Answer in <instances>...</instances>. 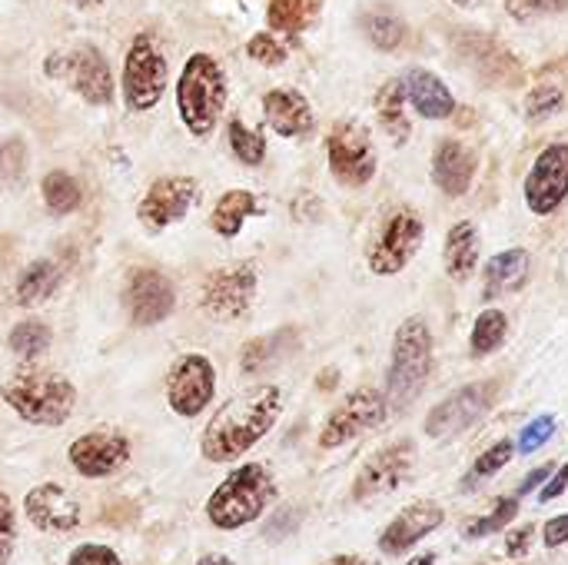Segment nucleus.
<instances>
[{"label": "nucleus", "mask_w": 568, "mask_h": 565, "mask_svg": "<svg viewBox=\"0 0 568 565\" xmlns=\"http://www.w3.org/2000/svg\"><path fill=\"white\" fill-rule=\"evenodd\" d=\"M47 73L50 77H67L70 87L87 103H110V97H113L110 67H106V60L93 47H80V50H70L63 57H50L47 60Z\"/></svg>", "instance_id": "obj_18"}, {"label": "nucleus", "mask_w": 568, "mask_h": 565, "mask_svg": "<svg viewBox=\"0 0 568 565\" xmlns=\"http://www.w3.org/2000/svg\"><path fill=\"white\" fill-rule=\"evenodd\" d=\"M506 336H509V320H506V313H503V310H483V313L476 316V323H473L469 350H473L476 360H483V356L496 353V350L506 343Z\"/></svg>", "instance_id": "obj_31"}, {"label": "nucleus", "mask_w": 568, "mask_h": 565, "mask_svg": "<svg viewBox=\"0 0 568 565\" xmlns=\"http://www.w3.org/2000/svg\"><path fill=\"white\" fill-rule=\"evenodd\" d=\"M196 565H236V563H233L230 556H223V553H206V556H203Z\"/></svg>", "instance_id": "obj_51"}, {"label": "nucleus", "mask_w": 568, "mask_h": 565, "mask_svg": "<svg viewBox=\"0 0 568 565\" xmlns=\"http://www.w3.org/2000/svg\"><path fill=\"white\" fill-rule=\"evenodd\" d=\"M226 137H230V150H233V157H236L240 163H246V167H260V163L266 160V140H263V133L250 130L240 117H233V120H230Z\"/></svg>", "instance_id": "obj_34"}, {"label": "nucleus", "mask_w": 568, "mask_h": 565, "mask_svg": "<svg viewBox=\"0 0 568 565\" xmlns=\"http://www.w3.org/2000/svg\"><path fill=\"white\" fill-rule=\"evenodd\" d=\"M226 107V77L206 53H193L176 80V110L193 137L213 133Z\"/></svg>", "instance_id": "obj_5"}, {"label": "nucleus", "mask_w": 568, "mask_h": 565, "mask_svg": "<svg viewBox=\"0 0 568 565\" xmlns=\"http://www.w3.org/2000/svg\"><path fill=\"white\" fill-rule=\"evenodd\" d=\"M256 213H260V203H256V196H253L250 190H226V193L216 200V206H213L210 226H213V233H220L223 240H233V236H240L243 223H246L250 216H256Z\"/></svg>", "instance_id": "obj_27"}, {"label": "nucleus", "mask_w": 568, "mask_h": 565, "mask_svg": "<svg viewBox=\"0 0 568 565\" xmlns=\"http://www.w3.org/2000/svg\"><path fill=\"white\" fill-rule=\"evenodd\" d=\"M70 3H77V7H93V3H100V0H70Z\"/></svg>", "instance_id": "obj_53"}, {"label": "nucleus", "mask_w": 568, "mask_h": 565, "mask_svg": "<svg viewBox=\"0 0 568 565\" xmlns=\"http://www.w3.org/2000/svg\"><path fill=\"white\" fill-rule=\"evenodd\" d=\"M413 463H416V443L413 440H396V443L376 450L356 473L353 500L366 503V500H376L383 493L399 490L403 480L413 473Z\"/></svg>", "instance_id": "obj_16"}, {"label": "nucleus", "mask_w": 568, "mask_h": 565, "mask_svg": "<svg viewBox=\"0 0 568 565\" xmlns=\"http://www.w3.org/2000/svg\"><path fill=\"white\" fill-rule=\"evenodd\" d=\"M40 196H43L47 210L57 213V216H67L83 203V190L67 170H50L43 176V183H40Z\"/></svg>", "instance_id": "obj_30"}, {"label": "nucleus", "mask_w": 568, "mask_h": 565, "mask_svg": "<svg viewBox=\"0 0 568 565\" xmlns=\"http://www.w3.org/2000/svg\"><path fill=\"white\" fill-rule=\"evenodd\" d=\"M67 565H123L120 553L103 546V543H80L70 556Z\"/></svg>", "instance_id": "obj_40"}, {"label": "nucleus", "mask_w": 568, "mask_h": 565, "mask_svg": "<svg viewBox=\"0 0 568 565\" xmlns=\"http://www.w3.org/2000/svg\"><path fill=\"white\" fill-rule=\"evenodd\" d=\"M513 456H516V443H513V440H499V443H493L483 456H476V463H473L469 476L463 480V490H473V486H479L483 480H493L503 466H509V463H513Z\"/></svg>", "instance_id": "obj_35"}, {"label": "nucleus", "mask_w": 568, "mask_h": 565, "mask_svg": "<svg viewBox=\"0 0 568 565\" xmlns=\"http://www.w3.org/2000/svg\"><path fill=\"white\" fill-rule=\"evenodd\" d=\"M562 103H566V97H562V90H559V87H552V83L536 87V90L529 93V100H526V117H529V120L552 117L556 110H562Z\"/></svg>", "instance_id": "obj_38"}, {"label": "nucleus", "mask_w": 568, "mask_h": 565, "mask_svg": "<svg viewBox=\"0 0 568 565\" xmlns=\"http://www.w3.org/2000/svg\"><path fill=\"white\" fill-rule=\"evenodd\" d=\"M320 565H379V563L363 559V556H333V559H326V563H320Z\"/></svg>", "instance_id": "obj_50"}, {"label": "nucleus", "mask_w": 568, "mask_h": 565, "mask_svg": "<svg viewBox=\"0 0 568 565\" xmlns=\"http://www.w3.org/2000/svg\"><path fill=\"white\" fill-rule=\"evenodd\" d=\"M423 236H426L423 216L416 210H409V206H396L386 216L379 236L369 246V256H366L369 270L376 276H396V273H403L409 266V260L419 253Z\"/></svg>", "instance_id": "obj_9"}, {"label": "nucleus", "mask_w": 568, "mask_h": 565, "mask_svg": "<svg viewBox=\"0 0 568 565\" xmlns=\"http://www.w3.org/2000/svg\"><path fill=\"white\" fill-rule=\"evenodd\" d=\"M120 303H123V313L133 326L150 330V326H160L173 316L176 286L166 273H160L153 266H133L123 276Z\"/></svg>", "instance_id": "obj_8"}, {"label": "nucleus", "mask_w": 568, "mask_h": 565, "mask_svg": "<svg viewBox=\"0 0 568 565\" xmlns=\"http://www.w3.org/2000/svg\"><path fill=\"white\" fill-rule=\"evenodd\" d=\"M283 416V393L273 383L250 386L246 393L223 403L200 433V453L210 463H236L260 440L273 433Z\"/></svg>", "instance_id": "obj_1"}, {"label": "nucleus", "mask_w": 568, "mask_h": 565, "mask_svg": "<svg viewBox=\"0 0 568 565\" xmlns=\"http://www.w3.org/2000/svg\"><path fill=\"white\" fill-rule=\"evenodd\" d=\"M256 286H260V273H256L253 260L220 266L200 286V310L210 320L233 323L250 313V306L256 300Z\"/></svg>", "instance_id": "obj_7"}, {"label": "nucleus", "mask_w": 568, "mask_h": 565, "mask_svg": "<svg viewBox=\"0 0 568 565\" xmlns=\"http://www.w3.org/2000/svg\"><path fill=\"white\" fill-rule=\"evenodd\" d=\"M568 200V143L546 147L529 176H526V203L536 216H552Z\"/></svg>", "instance_id": "obj_17"}, {"label": "nucleus", "mask_w": 568, "mask_h": 565, "mask_svg": "<svg viewBox=\"0 0 568 565\" xmlns=\"http://www.w3.org/2000/svg\"><path fill=\"white\" fill-rule=\"evenodd\" d=\"M476 153L459 143V140H439L436 153H433V180L446 196H463L469 193L473 180H476Z\"/></svg>", "instance_id": "obj_21"}, {"label": "nucleus", "mask_w": 568, "mask_h": 565, "mask_svg": "<svg viewBox=\"0 0 568 565\" xmlns=\"http://www.w3.org/2000/svg\"><path fill=\"white\" fill-rule=\"evenodd\" d=\"M542 543H546L549 549H559V546H566L568 543V516H556V519H549V523H546V529H542Z\"/></svg>", "instance_id": "obj_45"}, {"label": "nucleus", "mask_w": 568, "mask_h": 565, "mask_svg": "<svg viewBox=\"0 0 568 565\" xmlns=\"http://www.w3.org/2000/svg\"><path fill=\"white\" fill-rule=\"evenodd\" d=\"M263 117L280 137H303L313 130V110L296 90H270L263 97Z\"/></svg>", "instance_id": "obj_24"}, {"label": "nucleus", "mask_w": 568, "mask_h": 565, "mask_svg": "<svg viewBox=\"0 0 568 565\" xmlns=\"http://www.w3.org/2000/svg\"><path fill=\"white\" fill-rule=\"evenodd\" d=\"M0 400L30 426H43V430H57L63 426L73 410H77V386L53 370L23 363L17 373L7 376V383L0 386Z\"/></svg>", "instance_id": "obj_2"}, {"label": "nucleus", "mask_w": 568, "mask_h": 565, "mask_svg": "<svg viewBox=\"0 0 568 565\" xmlns=\"http://www.w3.org/2000/svg\"><path fill=\"white\" fill-rule=\"evenodd\" d=\"M499 396V383L483 380V383H469L456 393H449L436 410H429L426 416V436L433 440H453L466 430H473L483 416L493 413Z\"/></svg>", "instance_id": "obj_11"}, {"label": "nucleus", "mask_w": 568, "mask_h": 565, "mask_svg": "<svg viewBox=\"0 0 568 565\" xmlns=\"http://www.w3.org/2000/svg\"><path fill=\"white\" fill-rule=\"evenodd\" d=\"M513 17H539V13H562L568 0H506Z\"/></svg>", "instance_id": "obj_44"}, {"label": "nucleus", "mask_w": 568, "mask_h": 565, "mask_svg": "<svg viewBox=\"0 0 568 565\" xmlns=\"http://www.w3.org/2000/svg\"><path fill=\"white\" fill-rule=\"evenodd\" d=\"M290 336H293V330H280V333L250 340V343L240 350V370H243V373H263V370L283 353V343H286Z\"/></svg>", "instance_id": "obj_32"}, {"label": "nucleus", "mask_w": 568, "mask_h": 565, "mask_svg": "<svg viewBox=\"0 0 568 565\" xmlns=\"http://www.w3.org/2000/svg\"><path fill=\"white\" fill-rule=\"evenodd\" d=\"M133 456V443L120 430H90L77 436L67 450L70 470L83 480H106L120 473Z\"/></svg>", "instance_id": "obj_14"}, {"label": "nucleus", "mask_w": 568, "mask_h": 565, "mask_svg": "<svg viewBox=\"0 0 568 565\" xmlns=\"http://www.w3.org/2000/svg\"><path fill=\"white\" fill-rule=\"evenodd\" d=\"M250 57H253L256 63L276 67V63L286 60V47H283L280 40H273L270 33H256V37L250 40Z\"/></svg>", "instance_id": "obj_42"}, {"label": "nucleus", "mask_w": 568, "mask_h": 565, "mask_svg": "<svg viewBox=\"0 0 568 565\" xmlns=\"http://www.w3.org/2000/svg\"><path fill=\"white\" fill-rule=\"evenodd\" d=\"M290 526H296V516H293L290 509H283V513H276V519L266 526V536H270V539H283V536H290Z\"/></svg>", "instance_id": "obj_49"}, {"label": "nucleus", "mask_w": 568, "mask_h": 565, "mask_svg": "<svg viewBox=\"0 0 568 565\" xmlns=\"http://www.w3.org/2000/svg\"><path fill=\"white\" fill-rule=\"evenodd\" d=\"M406 103L409 100H406L403 80H389L376 93V117H379V123H383V130H386V137L393 143H406L409 133H413V123L406 117Z\"/></svg>", "instance_id": "obj_28"}, {"label": "nucleus", "mask_w": 568, "mask_h": 565, "mask_svg": "<svg viewBox=\"0 0 568 565\" xmlns=\"http://www.w3.org/2000/svg\"><path fill=\"white\" fill-rule=\"evenodd\" d=\"M196 200H200V183L193 176H160L140 196L136 220L143 223V230L163 233L166 226L180 223Z\"/></svg>", "instance_id": "obj_15"}, {"label": "nucleus", "mask_w": 568, "mask_h": 565, "mask_svg": "<svg viewBox=\"0 0 568 565\" xmlns=\"http://www.w3.org/2000/svg\"><path fill=\"white\" fill-rule=\"evenodd\" d=\"M366 37L379 47V50H396L406 37V23L389 13V10H373L366 17Z\"/></svg>", "instance_id": "obj_37"}, {"label": "nucleus", "mask_w": 568, "mask_h": 565, "mask_svg": "<svg viewBox=\"0 0 568 565\" xmlns=\"http://www.w3.org/2000/svg\"><path fill=\"white\" fill-rule=\"evenodd\" d=\"M519 506H523L519 496H503V500H496L493 513H486V516L466 523V536H469V539H486V536L506 529V526L519 516Z\"/></svg>", "instance_id": "obj_36"}, {"label": "nucleus", "mask_w": 568, "mask_h": 565, "mask_svg": "<svg viewBox=\"0 0 568 565\" xmlns=\"http://www.w3.org/2000/svg\"><path fill=\"white\" fill-rule=\"evenodd\" d=\"M23 163H27L23 143H20V140H3V143H0V176H3V180H17L20 170H23Z\"/></svg>", "instance_id": "obj_43"}, {"label": "nucleus", "mask_w": 568, "mask_h": 565, "mask_svg": "<svg viewBox=\"0 0 568 565\" xmlns=\"http://www.w3.org/2000/svg\"><path fill=\"white\" fill-rule=\"evenodd\" d=\"M532 536H536V529H532V526H523V529L509 533L506 556H509V559H519V556H526V553H529V543H532Z\"/></svg>", "instance_id": "obj_46"}, {"label": "nucleus", "mask_w": 568, "mask_h": 565, "mask_svg": "<svg viewBox=\"0 0 568 565\" xmlns=\"http://www.w3.org/2000/svg\"><path fill=\"white\" fill-rule=\"evenodd\" d=\"M63 283V266L53 260V256H37L30 260L20 276H17V286H13V303L23 306V310H33V306H43Z\"/></svg>", "instance_id": "obj_25"}, {"label": "nucleus", "mask_w": 568, "mask_h": 565, "mask_svg": "<svg viewBox=\"0 0 568 565\" xmlns=\"http://www.w3.org/2000/svg\"><path fill=\"white\" fill-rule=\"evenodd\" d=\"M433 370V333L423 316H409L393 340V356L386 370V403L393 413L409 410L413 400L426 390Z\"/></svg>", "instance_id": "obj_4"}, {"label": "nucleus", "mask_w": 568, "mask_h": 565, "mask_svg": "<svg viewBox=\"0 0 568 565\" xmlns=\"http://www.w3.org/2000/svg\"><path fill=\"white\" fill-rule=\"evenodd\" d=\"M163 396H166V406L180 420L203 416L216 400V366H213V360L203 356V353L176 356L173 366L166 370Z\"/></svg>", "instance_id": "obj_6"}, {"label": "nucleus", "mask_w": 568, "mask_h": 565, "mask_svg": "<svg viewBox=\"0 0 568 565\" xmlns=\"http://www.w3.org/2000/svg\"><path fill=\"white\" fill-rule=\"evenodd\" d=\"M23 513H27L30 526L40 529V533H73L80 526V519H83L80 503L60 483L33 486L27 493V500H23Z\"/></svg>", "instance_id": "obj_19"}, {"label": "nucleus", "mask_w": 568, "mask_h": 565, "mask_svg": "<svg viewBox=\"0 0 568 565\" xmlns=\"http://www.w3.org/2000/svg\"><path fill=\"white\" fill-rule=\"evenodd\" d=\"M326 153H329V170L343 186H366L376 176V150L373 140L366 133V127L359 123H336L326 137Z\"/></svg>", "instance_id": "obj_12"}, {"label": "nucleus", "mask_w": 568, "mask_h": 565, "mask_svg": "<svg viewBox=\"0 0 568 565\" xmlns=\"http://www.w3.org/2000/svg\"><path fill=\"white\" fill-rule=\"evenodd\" d=\"M443 263L453 283H466L476 266H479V230L469 220H459L449 233H446V246H443Z\"/></svg>", "instance_id": "obj_26"}, {"label": "nucleus", "mask_w": 568, "mask_h": 565, "mask_svg": "<svg viewBox=\"0 0 568 565\" xmlns=\"http://www.w3.org/2000/svg\"><path fill=\"white\" fill-rule=\"evenodd\" d=\"M529 270H532V256L529 250H503L489 260L486 266V276H483V300L493 303V300H503L516 290L526 286L529 280Z\"/></svg>", "instance_id": "obj_22"}, {"label": "nucleus", "mask_w": 568, "mask_h": 565, "mask_svg": "<svg viewBox=\"0 0 568 565\" xmlns=\"http://www.w3.org/2000/svg\"><path fill=\"white\" fill-rule=\"evenodd\" d=\"M406 87V100L413 103V110L426 120H446L456 110V97L453 90L429 70H409L403 77Z\"/></svg>", "instance_id": "obj_23"}, {"label": "nucleus", "mask_w": 568, "mask_h": 565, "mask_svg": "<svg viewBox=\"0 0 568 565\" xmlns=\"http://www.w3.org/2000/svg\"><path fill=\"white\" fill-rule=\"evenodd\" d=\"M17 546V509L13 500L0 490V565L10 563Z\"/></svg>", "instance_id": "obj_39"}, {"label": "nucleus", "mask_w": 568, "mask_h": 565, "mask_svg": "<svg viewBox=\"0 0 568 565\" xmlns=\"http://www.w3.org/2000/svg\"><path fill=\"white\" fill-rule=\"evenodd\" d=\"M443 523H446V509H443L439 503H429V500L413 503V506H406V509L383 529L379 549H383L386 556H403V553H409L419 539H426L433 529H439Z\"/></svg>", "instance_id": "obj_20"}, {"label": "nucleus", "mask_w": 568, "mask_h": 565, "mask_svg": "<svg viewBox=\"0 0 568 565\" xmlns=\"http://www.w3.org/2000/svg\"><path fill=\"white\" fill-rule=\"evenodd\" d=\"M316 13H320V0H273L270 10H266L270 27L286 30V33H296V30L310 27Z\"/></svg>", "instance_id": "obj_33"}, {"label": "nucleus", "mask_w": 568, "mask_h": 565, "mask_svg": "<svg viewBox=\"0 0 568 565\" xmlns=\"http://www.w3.org/2000/svg\"><path fill=\"white\" fill-rule=\"evenodd\" d=\"M273 473L263 463H243L226 473V480L206 500V519L220 533H236L253 526L276 503Z\"/></svg>", "instance_id": "obj_3"}, {"label": "nucleus", "mask_w": 568, "mask_h": 565, "mask_svg": "<svg viewBox=\"0 0 568 565\" xmlns=\"http://www.w3.org/2000/svg\"><path fill=\"white\" fill-rule=\"evenodd\" d=\"M406 565H436V556H433V553H423V556H416L413 563Z\"/></svg>", "instance_id": "obj_52"}, {"label": "nucleus", "mask_w": 568, "mask_h": 565, "mask_svg": "<svg viewBox=\"0 0 568 565\" xmlns=\"http://www.w3.org/2000/svg\"><path fill=\"white\" fill-rule=\"evenodd\" d=\"M552 473H556V466H552V463H546V466L532 470V473L526 476V483L519 486V500H523V496H529V493H536V490H542V483H549V480H552Z\"/></svg>", "instance_id": "obj_48"}, {"label": "nucleus", "mask_w": 568, "mask_h": 565, "mask_svg": "<svg viewBox=\"0 0 568 565\" xmlns=\"http://www.w3.org/2000/svg\"><path fill=\"white\" fill-rule=\"evenodd\" d=\"M552 433H556V416H539V420H532V423L519 433V453H523V456L536 453L539 446H546V440H552Z\"/></svg>", "instance_id": "obj_41"}, {"label": "nucleus", "mask_w": 568, "mask_h": 565, "mask_svg": "<svg viewBox=\"0 0 568 565\" xmlns=\"http://www.w3.org/2000/svg\"><path fill=\"white\" fill-rule=\"evenodd\" d=\"M453 3H466V0H453Z\"/></svg>", "instance_id": "obj_54"}, {"label": "nucleus", "mask_w": 568, "mask_h": 565, "mask_svg": "<svg viewBox=\"0 0 568 565\" xmlns=\"http://www.w3.org/2000/svg\"><path fill=\"white\" fill-rule=\"evenodd\" d=\"M566 490H568V463L562 466V470H556V473H552V480L539 490V503H552V500H559Z\"/></svg>", "instance_id": "obj_47"}, {"label": "nucleus", "mask_w": 568, "mask_h": 565, "mask_svg": "<svg viewBox=\"0 0 568 565\" xmlns=\"http://www.w3.org/2000/svg\"><path fill=\"white\" fill-rule=\"evenodd\" d=\"M166 90V60L146 33L133 37L123 60V97L130 110H150Z\"/></svg>", "instance_id": "obj_13"}, {"label": "nucleus", "mask_w": 568, "mask_h": 565, "mask_svg": "<svg viewBox=\"0 0 568 565\" xmlns=\"http://www.w3.org/2000/svg\"><path fill=\"white\" fill-rule=\"evenodd\" d=\"M50 340H53L50 326H47L43 320L27 316V320H20V323L10 330L7 350H10L20 363H33L37 356H43V353L50 350Z\"/></svg>", "instance_id": "obj_29"}, {"label": "nucleus", "mask_w": 568, "mask_h": 565, "mask_svg": "<svg viewBox=\"0 0 568 565\" xmlns=\"http://www.w3.org/2000/svg\"><path fill=\"white\" fill-rule=\"evenodd\" d=\"M386 416H389L386 396L373 386H359L326 416V423L320 430V450H339V446L353 443L356 436L386 423Z\"/></svg>", "instance_id": "obj_10"}]
</instances>
